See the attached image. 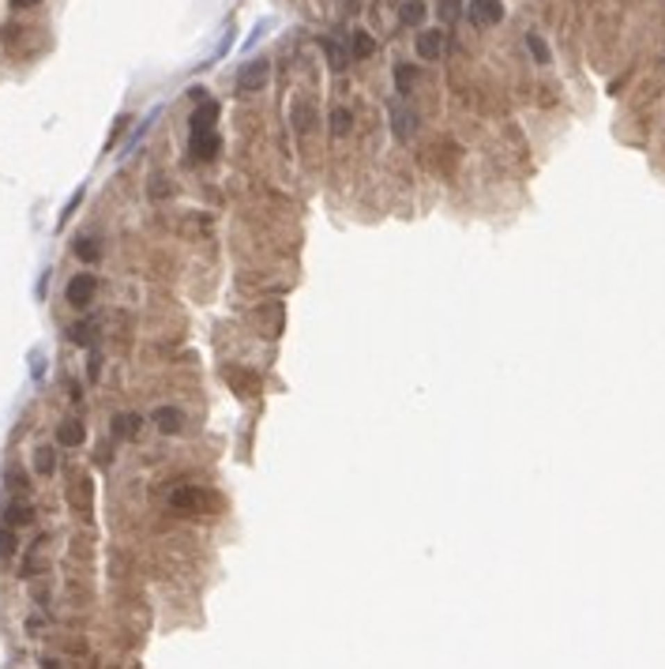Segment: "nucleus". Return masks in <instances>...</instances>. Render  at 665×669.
Segmentation results:
<instances>
[{
    "label": "nucleus",
    "instance_id": "nucleus-1",
    "mask_svg": "<svg viewBox=\"0 0 665 669\" xmlns=\"http://www.w3.org/2000/svg\"><path fill=\"white\" fill-rule=\"evenodd\" d=\"M64 293H68V305H72V309H87V305L95 301V293H98V278L83 271V275L72 278V282H68V290H64Z\"/></svg>",
    "mask_w": 665,
    "mask_h": 669
},
{
    "label": "nucleus",
    "instance_id": "nucleus-2",
    "mask_svg": "<svg viewBox=\"0 0 665 669\" xmlns=\"http://www.w3.org/2000/svg\"><path fill=\"white\" fill-rule=\"evenodd\" d=\"M387 113H391V132L399 139H413L418 132V113H413L410 106H402V102H391L387 106Z\"/></svg>",
    "mask_w": 665,
    "mask_h": 669
},
{
    "label": "nucleus",
    "instance_id": "nucleus-3",
    "mask_svg": "<svg viewBox=\"0 0 665 669\" xmlns=\"http://www.w3.org/2000/svg\"><path fill=\"white\" fill-rule=\"evenodd\" d=\"M170 504L177 508V512H203V508H211V500H207V492L196 489V485H181L170 497Z\"/></svg>",
    "mask_w": 665,
    "mask_h": 669
},
{
    "label": "nucleus",
    "instance_id": "nucleus-4",
    "mask_svg": "<svg viewBox=\"0 0 665 669\" xmlns=\"http://www.w3.org/2000/svg\"><path fill=\"white\" fill-rule=\"evenodd\" d=\"M215 120H218V106H215V102H199V106H196V113H192V120H188L192 136L215 132Z\"/></svg>",
    "mask_w": 665,
    "mask_h": 669
},
{
    "label": "nucleus",
    "instance_id": "nucleus-5",
    "mask_svg": "<svg viewBox=\"0 0 665 669\" xmlns=\"http://www.w3.org/2000/svg\"><path fill=\"white\" fill-rule=\"evenodd\" d=\"M154 425H158L165 436H177V433H184V410H177V406H158V410H154Z\"/></svg>",
    "mask_w": 665,
    "mask_h": 669
},
{
    "label": "nucleus",
    "instance_id": "nucleus-6",
    "mask_svg": "<svg viewBox=\"0 0 665 669\" xmlns=\"http://www.w3.org/2000/svg\"><path fill=\"white\" fill-rule=\"evenodd\" d=\"M83 440H87V429H83L79 417H64L57 425V444H64V448H79Z\"/></svg>",
    "mask_w": 665,
    "mask_h": 669
},
{
    "label": "nucleus",
    "instance_id": "nucleus-7",
    "mask_svg": "<svg viewBox=\"0 0 665 669\" xmlns=\"http://www.w3.org/2000/svg\"><path fill=\"white\" fill-rule=\"evenodd\" d=\"M263 83H267V64H263V61H256V64H248V68L241 72V79H237V95L260 90Z\"/></svg>",
    "mask_w": 665,
    "mask_h": 669
},
{
    "label": "nucleus",
    "instance_id": "nucleus-8",
    "mask_svg": "<svg viewBox=\"0 0 665 669\" xmlns=\"http://www.w3.org/2000/svg\"><path fill=\"white\" fill-rule=\"evenodd\" d=\"M218 147H222L218 132H203V136H192V158H196V162H211V158L218 154Z\"/></svg>",
    "mask_w": 665,
    "mask_h": 669
},
{
    "label": "nucleus",
    "instance_id": "nucleus-9",
    "mask_svg": "<svg viewBox=\"0 0 665 669\" xmlns=\"http://www.w3.org/2000/svg\"><path fill=\"white\" fill-rule=\"evenodd\" d=\"M443 53V34L440 31H421L418 34V57L421 61H436Z\"/></svg>",
    "mask_w": 665,
    "mask_h": 669
},
{
    "label": "nucleus",
    "instance_id": "nucleus-10",
    "mask_svg": "<svg viewBox=\"0 0 665 669\" xmlns=\"http://www.w3.org/2000/svg\"><path fill=\"white\" fill-rule=\"evenodd\" d=\"M31 519H34V508L26 504V500H12V504L4 508V526H12V531L15 526H26Z\"/></svg>",
    "mask_w": 665,
    "mask_h": 669
},
{
    "label": "nucleus",
    "instance_id": "nucleus-11",
    "mask_svg": "<svg viewBox=\"0 0 665 669\" xmlns=\"http://www.w3.org/2000/svg\"><path fill=\"white\" fill-rule=\"evenodd\" d=\"M504 19V8H500V0H474V23H500Z\"/></svg>",
    "mask_w": 665,
    "mask_h": 669
},
{
    "label": "nucleus",
    "instance_id": "nucleus-12",
    "mask_svg": "<svg viewBox=\"0 0 665 669\" xmlns=\"http://www.w3.org/2000/svg\"><path fill=\"white\" fill-rule=\"evenodd\" d=\"M312 120H316V113H312L309 102H304V98H293V106H290V124L297 128V132H309Z\"/></svg>",
    "mask_w": 665,
    "mask_h": 669
},
{
    "label": "nucleus",
    "instance_id": "nucleus-13",
    "mask_svg": "<svg viewBox=\"0 0 665 669\" xmlns=\"http://www.w3.org/2000/svg\"><path fill=\"white\" fill-rule=\"evenodd\" d=\"M113 436L117 440H128V436H136L140 433V425H143V417L140 414H113Z\"/></svg>",
    "mask_w": 665,
    "mask_h": 669
},
{
    "label": "nucleus",
    "instance_id": "nucleus-14",
    "mask_svg": "<svg viewBox=\"0 0 665 669\" xmlns=\"http://www.w3.org/2000/svg\"><path fill=\"white\" fill-rule=\"evenodd\" d=\"M76 256L83 259V264H95V259L101 256V245H98V237H90V234L76 237Z\"/></svg>",
    "mask_w": 665,
    "mask_h": 669
},
{
    "label": "nucleus",
    "instance_id": "nucleus-15",
    "mask_svg": "<svg viewBox=\"0 0 665 669\" xmlns=\"http://www.w3.org/2000/svg\"><path fill=\"white\" fill-rule=\"evenodd\" d=\"M34 470H38L42 478H49V474L57 470V451H53L49 444H42V448L34 451Z\"/></svg>",
    "mask_w": 665,
    "mask_h": 669
},
{
    "label": "nucleus",
    "instance_id": "nucleus-16",
    "mask_svg": "<svg viewBox=\"0 0 665 669\" xmlns=\"http://www.w3.org/2000/svg\"><path fill=\"white\" fill-rule=\"evenodd\" d=\"M229 387H233V392H241V395H252L256 387H260V380L241 373V369H229Z\"/></svg>",
    "mask_w": 665,
    "mask_h": 669
},
{
    "label": "nucleus",
    "instance_id": "nucleus-17",
    "mask_svg": "<svg viewBox=\"0 0 665 669\" xmlns=\"http://www.w3.org/2000/svg\"><path fill=\"white\" fill-rule=\"evenodd\" d=\"M95 331H98V323H95V320H79L76 328L68 331V339H72V342H79V346H90V342H95Z\"/></svg>",
    "mask_w": 665,
    "mask_h": 669
},
{
    "label": "nucleus",
    "instance_id": "nucleus-18",
    "mask_svg": "<svg viewBox=\"0 0 665 669\" xmlns=\"http://www.w3.org/2000/svg\"><path fill=\"white\" fill-rule=\"evenodd\" d=\"M4 485L15 492V497H23L26 489H31V481H26V474H23V467H8L4 470Z\"/></svg>",
    "mask_w": 665,
    "mask_h": 669
},
{
    "label": "nucleus",
    "instance_id": "nucleus-19",
    "mask_svg": "<svg viewBox=\"0 0 665 669\" xmlns=\"http://www.w3.org/2000/svg\"><path fill=\"white\" fill-rule=\"evenodd\" d=\"M350 128H354V113L343 109V106L331 109V132H335V136H350Z\"/></svg>",
    "mask_w": 665,
    "mask_h": 669
},
{
    "label": "nucleus",
    "instance_id": "nucleus-20",
    "mask_svg": "<svg viewBox=\"0 0 665 669\" xmlns=\"http://www.w3.org/2000/svg\"><path fill=\"white\" fill-rule=\"evenodd\" d=\"M526 49H530V57L538 64H549V45H545L541 34H526Z\"/></svg>",
    "mask_w": 665,
    "mask_h": 669
},
{
    "label": "nucleus",
    "instance_id": "nucleus-21",
    "mask_svg": "<svg viewBox=\"0 0 665 669\" xmlns=\"http://www.w3.org/2000/svg\"><path fill=\"white\" fill-rule=\"evenodd\" d=\"M421 19H425V4L421 0H406L402 4V23L406 26H421Z\"/></svg>",
    "mask_w": 665,
    "mask_h": 669
},
{
    "label": "nucleus",
    "instance_id": "nucleus-22",
    "mask_svg": "<svg viewBox=\"0 0 665 669\" xmlns=\"http://www.w3.org/2000/svg\"><path fill=\"white\" fill-rule=\"evenodd\" d=\"M372 49H376L372 34H368V31H357V34H354V57L365 61V57H372Z\"/></svg>",
    "mask_w": 665,
    "mask_h": 669
},
{
    "label": "nucleus",
    "instance_id": "nucleus-23",
    "mask_svg": "<svg viewBox=\"0 0 665 669\" xmlns=\"http://www.w3.org/2000/svg\"><path fill=\"white\" fill-rule=\"evenodd\" d=\"M323 53H327V61H331V68H338V72H343V68H346V61H350V57H346V53H343V49H338V45H335V42H331V38H323Z\"/></svg>",
    "mask_w": 665,
    "mask_h": 669
},
{
    "label": "nucleus",
    "instance_id": "nucleus-24",
    "mask_svg": "<svg viewBox=\"0 0 665 669\" xmlns=\"http://www.w3.org/2000/svg\"><path fill=\"white\" fill-rule=\"evenodd\" d=\"M19 549V538H15L12 526H0V556H12Z\"/></svg>",
    "mask_w": 665,
    "mask_h": 669
},
{
    "label": "nucleus",
    "instance_id": "nucleus-25",
    "mask_svg": "<svg viewBox=\"0 0 665 669\" xmlns=\"http://www.w3.org/2000/svg\"><path fill=\"white\" fill-rule=\"evenodd\" d=\"M413 79H418V72H413L410 64H399V68H395V83H399V90H410Z\"/></svg>",
    "mask_w": 665,
    "mask_h": 669
},
{
    "label": "nucleus",
    "instance_id": "nucleus-26",
    "mask_svg": "<svg viewBox=\"0 0 665 669\" xmlns=\"http://www.w3.org/2000/svg\"><path fill=\"white\" fill-rule=\"evenodd\" d=\"M124 124H128V117H117V124H113V136H109V143H117V136L124 132Z\"/></svg>",
    "mask_w": 665,
    "mask_h": 669
},
{
    "label": "nucleus",
    "instance_id": "nucleus-27",
    "mask_svg": "<svg viewBox=\"0 0 665 669\" xmlns=\"http://www.w3.org/2000/svg\"><path fill=\"white\" fill-rule=\"evenodd\" d=\"M42 669H64V666L57 662V658H42Z\"/></svg>",
    "mask_w": 665,
    "mask_h": 669
},
{
    "label": "nucleus",
    "instance_id": "nucleus-28",
    "mask_svg": "<svg viewBox=\"0 0 665 669\" xmlns=\"http://www.w3.org/2000/svg\"><path fill=\"white\" fill-rule=\"evenodd\" d=\"M38 0H12V8H34Z\"/></svg>",
    "mask_w": 665,
    "mask_h": 669
}]
</instances>
